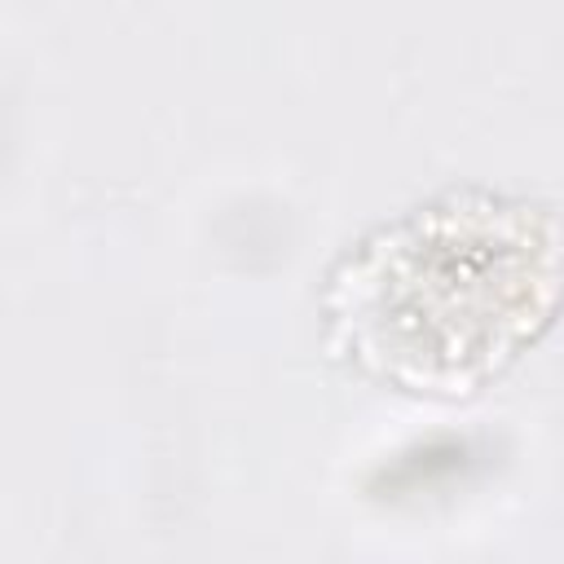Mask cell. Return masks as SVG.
<instances>
[{
	"mask_svg": "<svg viewBox=\"0 0 564 564\" xmlns=\"http://www.w3.org/2000/svg\"><path fill=\"white\" fill-rule=\"evenodd\" d=\"M564 304V225L529 203L454 194L366 238L330 286L352 357L414 392H458Z\"/></svg>",
	"mask_w": 564,
	"mask_h": 564,
	"instance_id": "6da1fadb",
	"label": "cell"
}]
</instances>
